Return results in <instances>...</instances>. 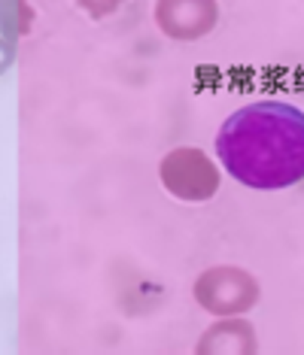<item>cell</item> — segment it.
Returning <instances> with one entry per match:
<instances>
[{
    "label": "cell",
    "mask_w": 304,
    "mask_h": 355,
    "mask_svg": "<svg viewBox=\"0 0 304 355\" xmlns=\"http://www.w3.org/2000/svg\"><path fill=\"white\" fill-rule=\"evenodd\" d=\"M216 152L237 182L277 191L304 180V112L283 101H259L226 119Z\"/></svg>",
    "instance_id": "1"
},
{
    "label": "cell",
    "mask_w": 304,
    "mask_h": 355,
    "mask_svg": "<svg viewBox=\"0 0 304 355\" xmlns=\"http://www.w3.org/2000/svg\"><path fill=\"white\" fill-rule=\"evenodd\" d=\"M162 182L174 198L207 200L219 189V173L201 149H174L162 161Z\"/></svg>",
    "instance_id": "2"
},
{
    "label": "cell",
    "mask_w": 304,
    "mask_h": 355,
    "mask_svg": "<svg viewBox=\"0 0 304 355\" xmlns=\"http://www.w3.org/2000/svg\"><path fill=\"white\" fill-rule=\"evenodd\" d=\"M195 297H198V304L207 306L210 313L231 316V313L250 310L255 304V297H259V286H255V279L246 277L244 270L219 268V270L204 273V277L198 279Z\"/></svg>",
    "instance_id": "3"
},
{
    "label": "cell",
    "mask_w": 304,
    "mask_h": 355,
    "mask_svg": "<svg viewBox=\"0 0 304 355\" xmlns=\"http://www.w3.org/2000/svg\"><path fill=\"white\" fill-rule=\"evenodd\" d=\"M155 19L174 40H189V34L195 40L216 25V3L213 0H158Z\"/></svg>",
    "instance_id": "4"
},
{
    "label": "cell",
    "mask_w": 304,
    "mask_h": 355,
    "mask_svg": "<svg viewBox=\"0 0 304 355\" xmlns=\"http://www.w3.org/2000/svg\"><path fill=\"white\" fill-rule=\"evenodd\" d=\"M31 25V10L25 6V0H3L0 3V28H3L6 40H15L22 31H28Z\"/></svg>",
    "instance_id": "5"
},
{
    "label": "cell",
    "mask_w": 304,
    "mask_h": 355,
    "mask_svg": "<svg viewBox=\"0 0 304 355\" xmlns=\"http://www.w3.org/2000/svg\"><path fill=\"white\" fill-rule=\"evenodd\" d=\"M10 58H12V49H6V46L0 43V70H6V64H10Z\"/></svg>",
    "instance_id": "6"
}]
</instances>
